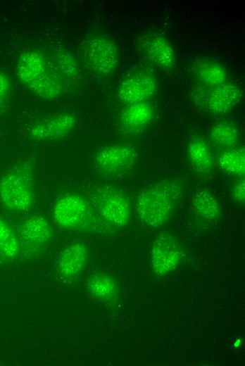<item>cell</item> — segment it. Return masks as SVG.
Here are the masks:
<instances>
[{
    "instance_id": "obj_20",
    "label": "cell",
    "mask_w": 245,
    "mask_h": 366,
    "mask_svg": "<svg viewBox=\"0 0 245 366\" xmlns=\"http://www.w3.org/2000/svg\"><path fill=\"white\" fill-rule=\"evenodd\" d=\"M191 203L194 211L207 220H214L219 215L220 203L216 196L206 189H201L194 194Z\"/></svg>"
},
{
    "instance_id": "obj_15",
    "label": "cell",
    "mask_w": 245,
    "mask_h": 366,
    "mask_svg": "<svg viewBox=\"0 0 245 366\" xmlns=\"http://www.w3.org/2000/svg\"><path fill=\"white\" fill-rule=\"evenodd\" d=\"M47 62L44 56L35 50H27L20 56L17 72L20 80L28 86L48 68Z\"/></svg>"
},
{
    "instance_id": "obj_5",
    "label": "cell",
    "mask_w": 245,
    "mask_h": 366,
    "mask_svg": "<svg viewBox=\"0 0 245 366\" xmlns=\"http://www.w3.org/2000/svg\"><path fill=\"white\" fill-rule=\"evenodd\" d=\"M82 54L88 68L99 74L108 75L118 64L116 44L103 35L95 34L87 38L83 43Z\"/></svg>"
},
{
    "instance_id": "obj_26",
    "label": "cell",
    "mask_w": 245,
    "mask_h": 366,
    "mask_svg": "<svg viewBox=\"0 0 245 366\" xmlns=\"http://www.w3.org/2000/svg\"><path fill=\"white\" fill-rule=\"evenodd\" d=\"M10 89V80L3 72H0V104L6 99Z\"/></svg>"
},
{
    "instance_id": "obj_2",
    "label": "cell",
    "mask_w": 245,
    "mask_h": 366,
    "mask_svg": "<svg viewBox=\"0 0 245 366\" xmlns=\"http://www.w3.org/2000/svg\"><path fill=\"white\" fill-rule=\"evenodd\" d=\"M0 200L8 210L23 213L29 210L34 201L33 182L27 169L15 167L0 178Z\"/></svg>"
},
{
    "instance_id": "obj_6",
    "label": "cell",
    "mask_w": 245,
    "mask_h": 366,
    "mask_svg": "<svg viewBox=\"0 0 245 366\" xmlns=\"http://www.w3.org/2000/svg\"><path fill=\"white\" fill-rule=\"evenodd\" d=\"M54 217L56 223L63 228H82L89 222L92 209L84 197L68 194L57 200L54 208Z\"/></svg>"
},
{
    "instance_id": "obj_24",
    "label": "cell",
    "mask_w": 245,
    "mask_h": 366,
    "mask_svg": "<svg viewBox=\"0 0 245 366\" xmlns=\"http://www.w3.org/2000/svg\"><path fill=\"white\" fill-rule=\"evenodd\" d=\"M54 61L59 71L66 77H74L79 72V67L75 58L66 50L58 51Z\"/></svg>"
},
{
    "instance_id": "obj_8",
    "label": "cell",
    "mask_w": 245,
    "mask_h": 366,
    "mask_svg": "<svg viewBox=\"0 0 245 366\" xmlns=\"http://www.w3.org/2000/svg\"><path fill=\"white\" fill-rule=\"evenodd\" d=\"M144 57L162 70H172L177 62L176 53L170 42L162 34L151 32L144 34L139 41Z\"/></svg>"
},
{
    "instance_id": "obj_10",
    "label": "cell",
    "mask_w": 245,
    "mask_h": 366,
    "mask_svg": "<svg viewBox=\"0 0 245 366\" xmlns=\"http://www.w3.org/2000/svg\"><path fill=\"white\" fill-rule=\"evenodd\" d=\"M76 122V118L73 114L61 113L36 121L32 126L30 133L36 140H54L70 133Z\"/></svg>"
},
{
    "instance_id": "obj_3",
    "label": "cell",
    "mask_w": 245,
    "mask_h": 366,
    "mask_svg": "<svg viewBox=\"0 0 245 366\" xmlns=\"http://www.w3.org/2000/svg\"><path fill=\"white\" fill-rule=\"evenodd\" d=\"M135 149L125 144H111L99 149L94 157V164L99 175L112 179L124 176L137 160Z\"/></svg>"
},
{
    "instance_id": "obj_23",
    "label": "cell",
    "mask_w": 245,
    "mask_h": 366,
    "mask_svg": "<svg viewBox=\"0 0 245 366\" xmlns=\"http://www.w3.org/2000/svg\"><path fill=\"white\" fill-rule=\"evenodd\" d=\"M20 248L19 238L11 226L0 218V263L14 259Z\"/></svg>"
},
{
    "instance_id": "obj_14",
    "label": "cell",
    "mask_w": 245,
    "mask_h": 366,
    "mask_svg": "<svg viewBox=\"0 0 245 366\" xmlns=\"http://www.w3.org/2000/svg\"><path fill=\"white\" fill-rule=\"evenodd\" d=\"M52 229L46 217L34 215L26 218L20 227V236L24 243L32 247H41L51 238Z\"/></svg>"
},
{
    "instance_id": "obj_11",
    "label": "cell",
    "mask_w": 245,
    "mask_h": 366,
    "mask_svg": "<svg viewBox=\"0 0 245 366\" xmlns=\"http://www.w3.org/2000/svg\"><path fill=\"white\" fill-rule=\"evenodd\" d=\"M242 92L235 84L226 82L211 87L203 99V106L215 115L230 111L241 101Z\"/></svg>"
},
{
    "instance_id": "obj_18",
    "label": "cell",
    "mask_w": 245,
    "mask_h": 366,
    "mask_svg": "<svg viewBox=\"0 0 245 366\" xmlns=\"http://www.w3.org/2000/svg\"><path fill=\"white\" fill-rule=\"evenodd\" d=\"M27 88L40 98L51 99L58 97L63 92L60 76L49 68Z\"/></svg>"
},
{
    "instance_id": "obj_1",
    "label": "cell",
    "mask_w": 245,
    "mask_h": 366,
    "mask_svg": "<svg viewBox=\"0 0 245 366\" xmlns=\"http://www.w3.org/2000/svg\"><path fill=\"white\" fill-rule=\"evenodd\" d=\"M182 191L181 184L171 179L161 181L143 189L137 200V211L140 220L151 227L165 224Z\"/></svg>"
},
{
    "instance_id": "obj_22",
    "label": "cell",
    "mask_w": 245,
    "mask_h": 366,
    "mask_svg": "<svg viewBox=\"0 0 245 366\" xmlns=\"http://www.w3.org/2000/svg\"><path fill=\"white\" fill-rule=\"evenodd\" d=\"M89 293L96 298L110 301L117 296L118 288L113 279L106 274L92 276L87 283Z\"/></svg>"
},
{
    "instance_id": "obj_13",
    "label": "cell",
    "mask_w": 245,
    "mask_h": 366,
    "mask_svg": "<svg viewBox=\"0 0 245 366\" xmlns=\"http://www.w3.org/2000/svg\"><path fill=\"white\" fill-rule=\"evenodd\" d=\"M88 259V250L80 241H75L65 248L57 259L58 267L62 275L73 279L84 269Z\"/></svg>"
},
{
    "instance_id": "obj_12",
    "label": "cell",
    "mask_w": 245,
    "mask_h": 366,
    "mask_svg": "<svg viewBox=\"0 0 245 366\" xmlns=\"http://www.w3.org/2000/svg\"><path fill=\"white\" fill-rule=\"evenodd\" d=\"M154 114V108L149 101L129 104L120 115V128L127 134H137L150 125Z\"/></svg>"
},
{
    "instance_id": "obj_25",
    "label": "cell",
    "mask_w": 245,
    "mask_h": 366,
    "mask_svg": "<svg viewBox=\"0 0 245 366\" xmlns=\"http://www.w3.org/2000/svg\"><path fill=\"white\" fill-rule=\"evenodd\" d=\"M244 179L237 180L232 187V195L234 200L240 204H244L245 200V184Z\"/></svg>"
},
{
    "instance_id": "obj_7",
    "label": "cell",
    "mask_w": 245,
    "mask_h": 366,
    "mask_svg": "<svg viewBox=\"0 0 245 366\" xmlns=\"http://www.w3.org/2000/svg\"><path fill=\"white\" fill-rule=\"evenodd\" d=\"M182 256V248L171 234H161L154 240L151 251V263L154 272L165 275L177 266Z\"/></svg>"
},
{
    "instance_id": "obj_9",
    "label": "cell",
    "mask_w": 245,
    "mask_h": 366,
    "mask_svg": "<svg viewBox=\"0 0 245 366\" xmlns=\"http://www.w3.org/2000/svg\"><path fill=\"white\" fill-rule=\"evenodd\" d=\"M157 80L145 72H135L120 82L118 94L120 101L127 104L149 101L156 92Z\"/></svg>"
},
{
    "instance_id": "obj_19",
    "label": "cell",
    "mask_w": 245,
    "mask_h": 366,
    "mask_svg": "<svg viewBox=\"0 0 245 366\" xmlns=\"http://www.w3.org/2000/svg\"><path fill=\"white\" fill-rule=\"evenodd\" d=\"M211 144L219 149L236 147L239 141V132L233 124L220 122L212 127L208 134Z\"/></svg>"
},
{
    "instance_id": "obj_16",
    "label": "cell",
    "mask_w": 245,
    "mask_h": 366,
    "mask_svg": "<svg viewBox=\"0 0 245 366\" xmlns=\"http://www.w3.org/2000/svg\"><path fill=\"white\" fill-rule=\"evenodd\" d=\"M191 71L199 81L210 87L227 82L226 68L213 59L208 58L196 59L191 65Z\"/></svg>"
},
{
    "instance_id": "obj_17",
    "label": "cell",
    "mask_w": 245,
    "mask_h": 366,
    "mask_svg": "<svg viewBox=\"0 0 245 366\" xmlns=\"http://www.w3.org/2000/svg\"><path fill=\"white\" fill-rule=\"evenodd\" d=\"M187 153L191 165L197 172L208 174L211 171L214 166V157L203 139L193 138L188 144Z\"/></svg>"
},
{
    "instance_id": "obj_4",
    "label": "cell",
    "mask_w": 245,
    "mask_h": 366,
    "mask_svg": "<svg viewBox=\"0 0 245 366\" xmlns=\"http://www.w3.org/2000/svg\"><path fill=\"white\" fill-rule=\"evenodd\" d=\"M89 194L91 201L108 222L116 227H123L129 223L130 204L121 190L113 186H102Z\"/></svg>"
},
{
    "instance_id": "obj_21",
    "label": "cell",
    "mask_w": 245,
    "mask_h": 366,
    "mask_svg": "<svg viewBox=\"0 0 245 366\" xmlns=\"http://www.w3.org/2000/svg\"><path fill=\"white\" fill-rule=\"evenodd\" d=\"M220 168L228 174L244 177L245 174V151L242 147L224 150L218 158Z\"/></svg>"
}]
</instances>
